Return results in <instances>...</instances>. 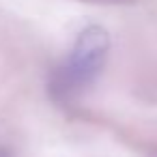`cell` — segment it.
I'll list each match as a JSON object with an SVG mask.
<instances>
[{
	"label": "cell",
	"instance_id": "cell-2",
	"mask_svg": "<svg viewBox=\"0 0 157 157\" xmlns=\"http://www.w3.org/2000/svg\"><path fill=\"white\" fill-rule=\"evenodd\" d=\"M0 157H7V155H5V153H2V151H0Z\"/></svg>",
	"mask_w": 157,
	"mask_h": 157
},
{
	"label": "cell",
	"instance_id": "cell-1",
	"mask_svg": "<svg viewBox=\"0 0 157 157\" xmlns=\"http://www.w3.org/2000/svg\"><path fill=\"white\" fill-rule=\"evenodd\" d=\"M110 54V35L101 26H86L78 33L67 58L54 73L52 90L58 99H71L86 90L101 73Z\"/></svg>",
	"mask_w": 157,
	"mask_h": 157
}]
</instances>
